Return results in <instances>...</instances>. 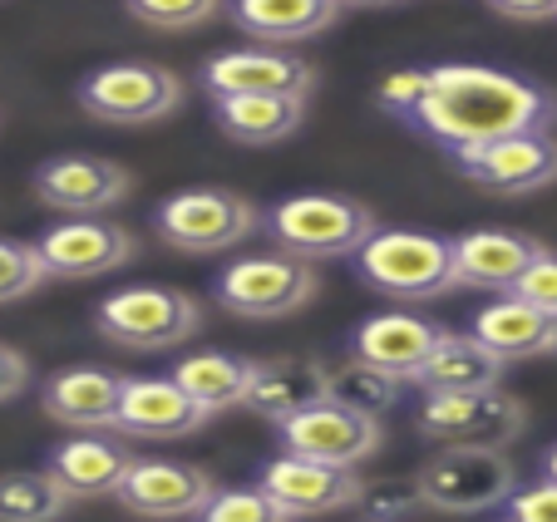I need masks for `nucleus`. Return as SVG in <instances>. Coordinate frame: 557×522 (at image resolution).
Masks as SVG:
<instances>
[{"instance_id": "f257e3e1", "label": "nucleus", "mask_w": 557, "mask_h": 522, "mask_svg": "<svg viewBox=\"0 0 557 522\" xmlns=\"http://www.w3.org/2000/svg\"><path fill=\"white\" fill-rule=\"evenodd\" d=\"M380 109L410 134L459 153L513 134H553L557 95L547 84L494 64H424L400 70L380 84Z\"/></svg>"}, {"instance_id": "f03ea898", "label": "nucleus", "mask_w": 557, "mask_h": 522, "mask_svg": "<svg viewBox=\"0 0 557 522\" xmlns=\"http://www.w3.org/2000/svg\"><path fill=\"white\" fill-rule=\"evenodd\" d=\"M375 212L341 192H296L262 212V232L272 237V247L306 261L356 257L375 237Z\"/></svg>"}, {"instance_id": "7ed1b4c3", "label": "nucleus", "mask_w": 557, "mask_h": 522, "mask_svg": "<svg viewBox=\"0 0 557 522\" xmlns=\"http://www.w3.org/2000/svg\"><path fill=\"white\" fill-rule=\"evenodd\" d=\"M356 276L370 291L389 296V301H434L454 286V247L449 237L410 227H375V237L350 257Z\"/></svg>"}, {"instance_id": "20e7f679", "label": "nucleus", "mask_w": 557, "mask_h": 522, "mask_svg": "<svg viewBox=\"0 0 557 522\" xmlns=\"http://www.w3.org/2000/svg\"><path fill=\"white\" fill-rule=\"evenodd\" d=\"M315 286H321L315 261L292 257V251H257L222 266L212 282V301L237 321H282L311 301Z\"/></svg>"}, {"instance_id": "39448f33", "label": "nucleus", "mask_w": 557, "mask_h": 522, "mask_svg": "<svg viewBox=\"0 0 557 522\" xmlns=\"http://www.w3.org/2000/svg\"><path fill=\"white\" fill-rule=\"evenodd\" d=\"M95 331L124 350H178L202 331V301L178 286H124L95 306Z\"/></svg>"}, {"instance_id": "423d86ee", "label": "nucleus", "mask_w": 557, "mask_h": 522, "mask_svg": "<svg viewBox=\"0 0 557 522\" xmlns=\"http://www.w3.org/2000/svg\"><path fill=\"white\" fill-rule=\"evenodd\" d=\"M262 227V212L232 188H183L153 208V232L163 247L188 257H218L243 247Z\"/></svg>"}, {"instance_id": "0eeeda50", "label": "nucleus", "mask_w": 557, "mask_h": 522, "mask_svg": "<svg viewBox=\"0 0 557 522\" xmlns=\"http://www.w3.org/2000/svg\"><path fill=\"white\" fill-rule=\"evenodd\" d=\"M513 488L518 473L504 449H440L410 483L414 502L444 512V518H473V512L504 508Z\"/></svg>"}, {"instance_id": "6e6552de", "label": "nucleus", "mask_w": 557, "mask_h": 522, "mask_svg": "<svg viewBox=\"0 0 557 522\" xmlns=\"http://www.w3.org/2000/svg\"><path fill=\"white\" fill-rule=\"evenodd\" d=\"M79 109L99 124H114V128H144L169 119L173 109L183 104V79L163 64H148V60H119V64H99L79 79L74 89Z\"/></svg>"}, {"instance_id": "1a4fd4ad", "label": "nucleus", "mask_w": 557, "mask_h": 522, "mask_svg": "<svg viewBox=\"0 0 557 522\" xmlns=\"http://www.w3.org/2000/svg\"><path fill=\"white\" fill-rule=\"evenodd\" d=\"M528 409L504 385L463 389V395H424L420 428L434 449H508L523 434Z\"/></svg>"}, {"instance_id": "9d476101", "label": "nucleus", "mask_w": 557, "mask_h": 522, "mask_svg": "<svg viewBox=\"0 0 557 522\" xmlns=\"http://www.w3.org/2000/svg\"><path fill=\"white\" fill-rule=\"evenodd\" d=\"M276 439H282L286 453H301V459L331 463V469H360L366 459L380 453L385 428H380V419L356 414L336 399H315L301 414L276 419Z\"/></svg>"}, {"instance_id": "9b49d317", "label": "nucleus", "mask_w": 557, "mask_h": 522, "mask_svg": "<svg viewBox=\"0 0 557 522\" xmlns=\"http://www.w3.org/2000/svg\"><path fill=\"white\" fill-rule=\"evenodd\" d=\"M134 192L128 167L99 153H54L35 167V198L64 217H109Z\"/></svg>"}, {"instance_id": "f8f14e48", "label": "nucleus", "mask_w": 557, "mask_h": 522, "mask_svg": "<svg viewBox=\"0 0 557 522\" xmlns=\"http://www.w3.org/2000/svg\"><path fill=\"white\" fill-rule=\"evenodd\" d=\"M138 251L134 232L109 217H70L54 222L50 232L35 237V257L45 266V282H89L128 266Z\"/></svg>"}, {"instance_id": "ddd939ff", "label": "nucleus", "mask_w": 557, "mask_h": 522, "mask_svg": "<svg viewBox=\"0 0 557 522\" xmlns=\"http://www.w3.org/2000/svg\"><path fill=\"white\" fill-rule=\"evenodd\" d=\"M469 183L498 198H523V192H543L557 183V138L553 134H513L494 138V144H473L449 153Z\"/></svg>"}, {"instance_id": "4468645a", "label": "nucleus", "mask_w": 557, "mask_h": 522, "mask_svg": "<svg viewBox=\"0 0 557 522\" xmlns=\"http://www.w3.org/2000/svg\"><path fill=\"white\" fill-rule=\"evenodd\" d=\"M202 89L208 95H282V99H311L315 95V64L276 45H252V50H218L202 64Z\"/></svg>"}, {"instance_id": "2eb2a0df", "label": "nucleus", "mask_w": 557, "mask_h": 522, "mask_svg": "<svg viewBox=\"0 0 557 522\" xmlns=\"http://www.w3.org/2000/svg\"><path fill=\"white\" fill-rule=\"evenodd\" d=\"M262 483L276 502H282L286 518H326V512L356 508L366 498V483L356 469H331V463L301 459V453H282L262 469Z\"/></svg>"}, {"instance_id": "dca6fc26", "label": "nucleus", "mask_w": 557, "mask_h": 522, "mask_svg": "<svg viewBox=\"0 0 557 522\" xmlns=\"http://www.w3.org/2000/svg\"><path fill=\"white\" fill-rule=\"evenodd\" d=\"M212 424V414L188 399L169 375H128L124 399H119L114 428L128 439H153V444H173V439H193Z\"/></svg>"}, {"instance_id": "f3484780", "label": "nucleus", "mask_w": 557, "mask_h": 522, "mask_svg": "<svg viewBox=\"0 0 557 522\" xmlns=\"http://www.w3.org/2000/svg\"><path fill=\"white\" fill-rule=\"evenodd\" d=\"M212 473H202L198 463H178V459H134L128 478L119 483L114 498L124 502L134 518H153V522H178L193 518L202 502L212 498Z\"/></svg>"}, {"instance_id": "a211bd4d", "label": "nucleus", "mask_w": 557, "mask_h": 522, "mask_svg": "<svg viewBox=\"0 0 557 522\" xmlns=\"http://www.w3.org/2000/svg\"><path fill=\"white\" fill-rule=\"evenodd\" d=\"M449 340V331L414 311H380L370 321H360L350 331V360H366V365L385 370V375L405 380L410 385L414 370Z\"/></svg>"}, {"instance_id": "6ab92c4d", "label": "nucleus", "mask_w": 557, "mask_h": 522, "mask_svg": "<svg viewBox=\"0 0 557 522\" xmlns=\"http://www.w3.org/2000/svg\"><path fill=\"white\" fill-rule=\"evenodd\" d=\"M454 247V286L469 291H513V282L543 257V241L528 232H504V227H479L449 237Z\"/></svg>"}, {"instance_id": "aec40b11", "label": "nucleus", "mask_w": 557, "mask_h": 522, "mask_svg": "<svg viewBox=\"0 0 557 522\" xmlns=\"http://www.w3.org/2000/svg\"><path fill=\"white\" fill-rule=\"evenodd\" d=\"M124 385H128V375H119V370H109V365H64L45 380L40 409H45V419L74 428V434L114 428Z\"/></svg>"}, {"instance_id": "412c9836", "label": "nucleus", "mask_w": 557, "mask_h": 522, "mask_svg": "<svg viewBox=\"0 0 557 522\" xmlns=\"http://www.w3.org/2000/svg\"><path fill=\"white\" fill-rule=\"evenodd\" d=\"M134 459L138 453L128 449L124 439H114L104 428H89V434H70V439L54 444V449L45 453V469L79 502V498H114L119 483L134 469Z\"/></svg>"}, {"instance_id": "4be33fe9", "label": "nucleus", "mask_w": 557, "mask_h": 522, "mask_svg": "<svg viewBox=\"0 0 557 522\" xmlns=\"http://www.w3.org/2000/svg\"><path fill=\"white\" fill-rule=\"evenodd\" d=\"M469 335L484 345L498 365H518V360L557 356V315L537 311V306L518 301V296L488 301L484 311L469 321Z\"/></svg>"}, {"instance_id": "5701e85b", "label": "nucleus", "mask_w": 557, "mask_h": 522, "mask_svg": "<svg viewBox=\"0 0 557 522\" xmlns=\"http://www.w3.org/2000/svg\"><path fill=\"white\" fill-rule=\"evenodd\" d=\"M222 11L243 35H252L257 45H276V50L315 40L341 21L336 0H222Z\"/></svg>"}, {"instance_id": "b1692460", "label": "nucleus", "mask_w": 557, "mask_h": 522, "mask_svg": "<svg viewBox=\"0 0 557 522\" xmlns=\"http://www.w3.org/2000/svg\"><path fill=\"white\" fill-rule=\"evenodd\" d=\"M326 380H331V365L315 356H272V360H257V375H252V389H247L243 409L262 419H292L301 414L306 405L326 399Z\"/></svg>"}, {"instance_id": "393cba45", "label": "nucleus", "mask_w": 557, "mask_h": 522, "mask_svg": "<svg viewBox=\"0 0 557 522\" xmlns=\"http://www.w3.org/2000/svg\"><path fill=\"white\" fill-rule=\"evenodd\" d=\"M212 124L243 148H276L306 124V99L282 95H212Z\"/></svg>"}, {"instance_id": "a878e982", "label": "nucleus", "mask_w": 557, "mask_h": 522, "mask_svg": "<svg viewBox=\"0 0 557 522\" xmlns=\"http://www.w3.org/2000/svg\"><path fill=\"white\" fill-rule=\"evenodd\" d=\"M257 360L232 356V350H193L178 365L169 370V380L183 389L188 399H198L208 414H222V409H243L247 389H252Z\"/></svg>"}, {"instance_id": "bb28decb", "label": "nucleus", "mask_w": 557, "mask_h": 522, "mask_svg": "<svg viewBox=\"0 0 557 522\" xmlns=\"http://www.w3.org/2000/svg\"><path fill=\"white\" fill-rule=\"evenodd\" d=\"M504 370L508 365H498V360L488 356L473 335H454L449 331V340H444L420 370H414L410 385L420 389V395H463V389L498 385V380H504Z\"/></svg>"}, {"instance_id": "cd10ccee", "label": "nucleus", "mask_w": 557, "mask_h": 522, "mask_svg": "<svg viewBox=\"0 0 557 522\" xmlns=\"http://www.w3.org/2000/svg\"><path fill=\"white\" fill-rule=\"evenodd\" d=\"M70 508L74 498L50 469L0 473V522H60Z\"/></svg>"}, {"instance_id": "c85d7f7f", "label": "nucleus", "mask_w": 557, "mask_h": 522, "mask_svg": "<svg viewBox=\"0 0 557 522\" xmlns=\"http://www.w3.org/2000/svg\"><path fill=\"white\" fill-rule=\"evenodd\" d=\"M326 399H336V405L356 409V414L385 419L389 409H400V399H405V380L385 375V370L366 365V360H346L341 370H331V380H326Z\"/></svg>"}, {"instance_id": "c756f323", "label": "nucleus", "mask_w": 557, "mask_h": 522, "mask_svg": "<svg viewBox=\"0 0 557 522\" xmlns=\"http://www.w3.org/2000/svg\"><path fill=\"white\" fill-rule=\"evenodd\" d=\"M193 522H292V518L262 483H247V488H212V498L193 512Z\"/></svg>"}, {"instance_id": "7c9ffc66", "label": "nucleus", "mask_w": 557, "mask_h": 522, "mask_svg": "<svg viewBox=\"0 0 557 522\" xmlns=\"http://www.w3.org/2000/svg\"><path fill=\"white\" fill-rule=\"evenodd\" d=\"M124 11L148 30H198L222 11V0H124Z\"/></svg>"}, {"instance_id": "2f4dec72", "label": "nucleus", "mask_w": 557, "mask_h": 522, "mask_svg": "<svg viewBox=\"0 0 557 522\" xmlns=\"http://www.w3.org/2000/svg\"><path fill=\"white\" fill-rule=\"evenodd\" d=\"M45 286V266L35 257V241L0 237V306H15Z\"/></svg>"}, {"instance_id": "473e14b6", "label": "nucleus", "mask_w": 557, "mask_h": 522, "mask_svg": "<svg viewBox=\"0 0 557 522\" xmlns=\"http://www.w3.org/2000/svg\"><path fill=\"white\" fill-rule=\"evenodd\" d=\"M504 296H518V301L557 315V251H543V257H537L533 266L513 282V291H504Z\"/></svg>"}, {"instance_id": "72a5a7b5", "label": "nucleus", "mask_w": 557, "mask_h": 522, "mask_svg": "<svg viewBox=\"0 0 557 522\" xmlns=\"http://www.w3.org/2000/svg\"><path fill=\"white\" fill-rule=\"evenodd\" d=\"M504 508L513 522H557V483L537 478V483H528V488H513Z\"/></svg>"}, {"instance_id": "f704fd0d", "label": "nucleus", "mask_w": 557, "mask_h": 522, "mask_svg": "<svg viewBox=\"0 0 557 522\" xmlns=\"http://www.w3.org/2000/svg\"><path fill=\"white\" fill-rule=\"evenodd\" d=\"M25 385H30V360H25L15 345L0 340V405H5V399H21Z\"/></svg>"}, {"instance_id": "c9c22d12", "label": "nucleus", "mask_w": 557, "mask_h": 522, "mask_svg": "<svg viewBox=\"0 0 557 522\" xmlns=\"http://www.w3.org/2000/svg\"><path fill=\"white\" fill-rule=\"evenodd\" d=\"M494 15L504 21H518V25H543V21H557V0H484Z\"/></svg>"}, {"instance_id": "e433bc0d", "label": "nucleus", "mask_w": 557, "mask_h": 522, "mask_svg": "<svg viewBox=\"0 0 557 522\" xmlns=\"http://www.w3.org/2000/svg\"><path fill=\"white\" fill-rule=\"evenodd\" d=\"M341 11H385V5H395V0H336Z\"/></svg>"}, {"instance_id": "4c0bfd02", "label": "nucleus", "mask_w": 557, "mask_h": 522, "mask_svg": "<svg viewBox=\"0 0 557 522\" xmlns=\"http://www.w3.org/2000/svg\"><path fill=\"white\" fill-rule=\"evenodd\" d=\"M543 478H553V483H557V444L543 453Z\"/></svg>"}, {"instance_id": "58836bf2", "label": "nucleus", "mask_w": 557, "mask_h": 522, "mask_svg": "<svg viewBox=\"0 0 557 522\" xmlns=\"http://www.w3.org/2000/svg\"><path fill=\"white\" fill-rule=\"evenodd\" d=\"M504 522H513V518H504Z\"/></svg>"}]
</instances>
